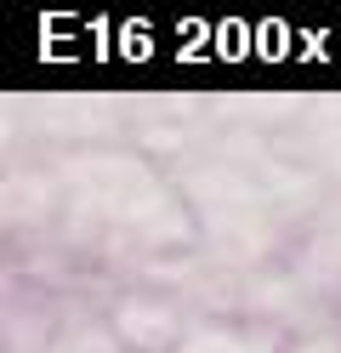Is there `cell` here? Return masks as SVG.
Returning a JSON list of instances; mask_svg holds the SVG:
<instances>
[{"mask_svg": "<svg viewBox=\"0 0 341 353\" xmlns=\"http://www.w3.org/2000/svg\"><path fill=\"white\" fill-rule=\"evenodd\" d=\"M108 325H114V336H120V347H131V353H176L188 342L171 296H120Z\"/></svg>", "mask_w": 341, "mask_h": 353, "instance_id": "obj_1", "label": "cell"}, {"mask_svg": "<svg viewBox=\"0 0 341 353\" xmlns=\"http://www.w3.org/2000/svg\"><path fill=\"white\" fill-rule=\"evenodd\" d=\"M176 353H279V336L256 325H199Z\"/></svg>", "mask_w": 341, "mask_h": 353, "instance_id": "obj_2", "label": "cell"}]
</instances>
